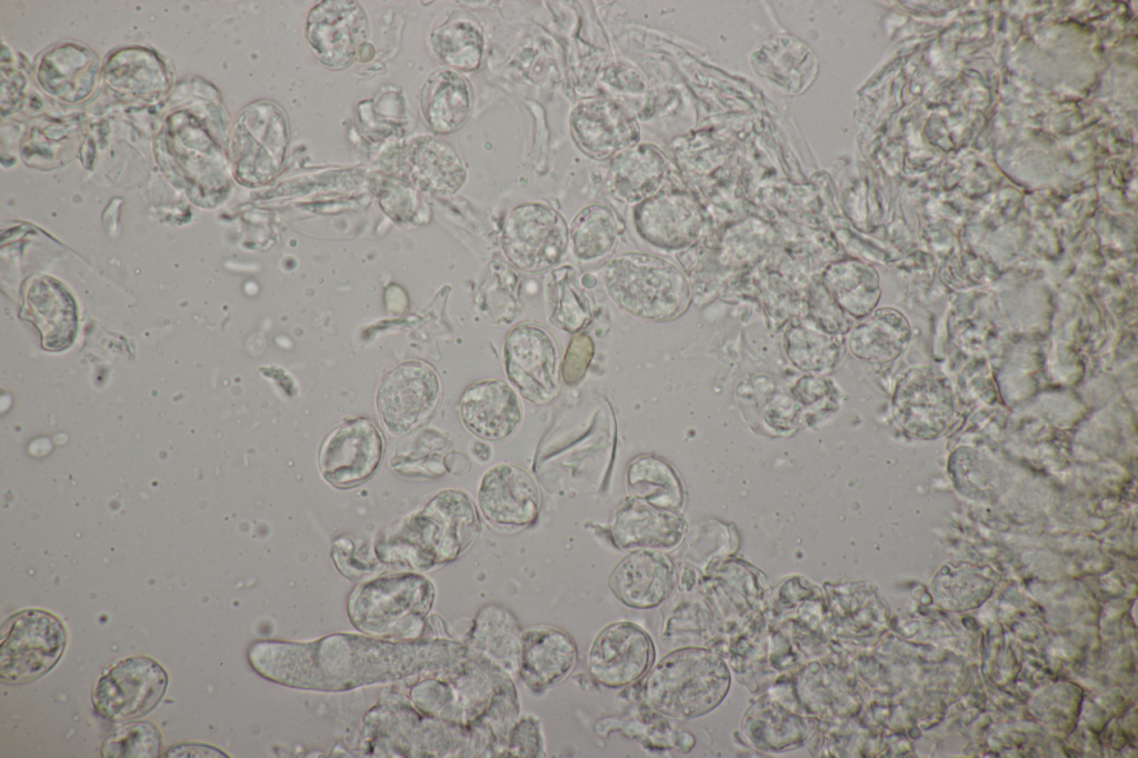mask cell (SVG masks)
<instances>
[{"label":"cell","instance_id":"9c48e42d","mask_svg":"<svg viewBox=\"0 0 1138 758\" xmlns=\"http://www.w3.org/2000/svg\"><path fill=\"white\" fill-rule=\"evenodd\" d=\"M505 369L509 381L531 403L553 400L560 390V349L555 336L535 322H521L506 336Z\"/></svg>","mask_w":1138,"mask_h":758},{"label":"cell","instance_id":"ba28073f","mask_svg":"<svg viewBox=\"0 0 1138 758\" xmlns=\"http://www.w3.org/2000/svg\"><path fill=\"white\" fill-rule=\"evenodd\" d=\"M167 686V671L157 660L144 655L129 656L99 677L92 690V704L108 720H133L158 706Z\"/></svg>","mask_w":1138,"mask_h":758},{"label":"cell","instance_id":"8992f818","mask_svg":"<svg viewBox=\"0 0 1138 758\" xmlns=\"http://www.w3.org/2000/svg\"><path fill=\"white\" fill-rule=\"evenodd\" d=\"M481 530L471 499L461 491L439 493L423 512L407 523L406 542L412 543L413 563L430 567L461 555Z\"/></svg>","mask_w":1138,"mask_h":758},{"label":"cell","instance_id":"cb8c5ba5","mask_svg":"<svg viewBox=\"0 0 1138 758\" xmlns=\"http://www.w3.org/2000/svg\"><path fill=\"white\" fill-rule=\"evenodd\" d=\"M522 629L513 614L498 604H489L477 614L470 630L469 650L511 678L518 675Z\"/></svg>","mask_w":1138,"mask_h":758},{"label":"cell","instance_id":"8fae6325","mask_svg":"<svg viewBox=\"0 0 1138 758\" xmlns=\"http://www.w3.org/2000/svg\"><path fill=\"white\" fill-rule=\"evenodd\" d=\"M440 395L436 371L427 363L408 361L389 371L377 397L380 418L393 435L407 433L435 410Z\"/></svg>","mask_w":1138,"mask_h":758},{"label":"cell","instance_id":"e575fe53","mask_svg":"<svg viewBox=\"0 0 1138 758\" xmlns=\"http://www.w3.org/2000/svg\"><path fill=\"white\" fill-rule=\"evenodd\" d=\"M162 750L158 727L149 720L131 721L114 728L100 748L106 758H156Z\"/></svg>","mask_w":1138,"mask_h":758},{"label":"cell","instance_id":"836d02e7","mask_svg":"<svg viewBox=\"0 0 1138 758\" xmlns=\"http://www.w3.org/2000/svg\"><path fill=\"white\" fill-rule=\"evenodd\" d=\"M576 270L565 265L550 270L546 279L548 319L567 332L580 331L591 319V303Z\"/></svg>","mask_w":1138,"mask_h":758},{"label":"cell","instance_id":"7402d4cb","mask_svg":"<svg viewBox=\"0 0 1138 758\" xmlns=\"http://www.w3.org/2000/svg\"><path fill=\"white\" fill-rule=\"evenodd\" d=\"M249 112V153L243 178L260 184L272 179L282 167L289 142L288 126L282 110L271 102L258 103Z\"/></svg>","mask_w":1138,"mask_h":758},{"label":"cell","instance_id":"1f68e13d","mask_svg":"<svg viewBox=\"0 0 1138 758\" xmlns=\"http://www.w3.org/2000/svg\"><path fill=\"white\" fill-rule=\"evenodd\" d=\"M841 336L823 331L810 318L796 317L785 332V349L800 370L827 373L838 363Z\"/></svg>","mask_w":1138,"mask_h":758},{"label":"cell","instance_id":"603a6c76","mask_svg":"<svg viewBox=\"0 0 1138 758\" xmlns=\"http://www.w3.org/2000/svg\"><path fill=\"white\" fill-rule=\"evenodd\" d=\"M26 300L27 319L39 329L43 348H68L77 332V311L63 286L49 277L36 278L29 285Z\"/></svg>","mask_w":1138,"mask_h":758},{"label":"cell","instance_id":"9a60e30c","mask_svg":"<svg viewBox=\"0 0 1138 758\" xmlns=\"http://www.w3.org/2000/svg\"><path fill=\"white\" fill-rule=\"evenodd\" d=\"M479 506L485 518L500 529H519L535 521L540 509L537 482L521 467L498 463L482 477Z\"/></svg>","mask_w":1138,"mask_h":758},{"label":"cell","instance_id":"6da1fadb","mask_svg":"<svg viewBox=\"0 0 1138 758\" xmlns=\"http://www.w3.org/2000/svg\"><path fill=\"white\" fill-rule=\"evenodd\" d=\"M466 656V646L448 640L390 642L352 635L303 644L257 641L248 651L251 667L262 677L326 691L395 680L426 668L448 674Z\"/></svg>","mask_w":1138,"mask_h":758},{"label":"cell","instance_id":"3957f363","mask_svg":"<svg viewBox=\"0 0 1138 758\" xmlns=\"http://www.w3.org/2000/svg\"><path fill=\"white\" fill-rule=\"evenodd\" d=\"M602 282L619 308L643 320H672L691 301L685 273L673 263L645 252H623L608 260Z\"/></svg>","mask_w":1138,"mask_h":758},{"label":"cell","instance_id":"5b68a950","mask_svg":"<svg viewBox=\"0 0 1138 758\" xmlns=\"http://www.w3.org/2000/svg\"><path fill=\"white\" fill-rule=\"evenodd\" d=\"M67 630L53 614L23 609L11 615L0 632V678L10 685L39 679L60 660Z\"/></svg>","mask_w":1138,"mask_h":758},{"label":"cell","instance_id":"8d00e7d4","mask_svg":"<svg viewBox=\"0 0 1138 758\" xmlns=\"http://www.w3.org/2000/svg\"><path fill=\"white\" fill-rule=\"evenodd\" d=\"M543 755L538 720L532 716L518 719L510 731L503 757L536 758Z\"/></svg>","mask_w":1138,"mask_h":758},{"label":"cell","instance_id":"d4e9b609","mask_svg":"<svg viewBox=\"0 0 1138 758\" xmlns=\"http://www.w3.org/2000/svg\"><path fill=\"white\" fill-rule=\"evenodd\" d=\"M663 177L665 161L659 151L637 143L612 157L606 188L615 199L638 205L658 192Z\"/></svg>","mask_w":1138,"mask_h":758},{"label":"cell","instance_id":"f35d334b","mask_svg":"<svg viewBox=\"0 0 1138 758\" xmlns=\"http://www.w3.org/2000/svg\"><path fill=\"white\" fill-rule=\"evenodd\" d=\"M602 80L609 87L620 91L641 92L645 89L641 74L633 68L621 64L607 67Z\"/></svg>","mask_w":1138,"mask_h":758},{"label":"cell","instance_id":"484cf974","mask_svg":"<svg viewBox=\"0 0 1138 758\" xmlns=\"http://www.w3.org/2000/svg\"><path fill=\"white\" fill-rule=\"evenodd\" d=\"M851 353L860 360L884 363L900 356L910 340L906 317L894 308H876L856 320L847 332Z\"/></svg>","mask_w":1138,"mask_h":758},{"label":"cell","instance_id":"d590c367","mask_svg":"<svg viewBox=\"0 0 1138 758\" xmlns=\"http://www.w3.org/2000/svg\"><path fill=\"white\" fill-rule=\"evenodd\" d=\"M823 331L843 336L856 320L846 313L828 292L820 276L815 277L807 293V315Z\"/></svg>","mask_w":1138,"mask_h":758},{"label":"cell","instance_id":"4316f807","mask_svg":"<svg viewBox=\"0 0 1138 758\" xmlns=\"http://www.w3.org/2000/svg\"><path fill=\"white\" fill-rule=\"evenodd\" d=\"M472 89L457 71L441 69L429 76L420 106L427 124L438 133H450L467 121L472 109Z\"/></svg>","mask_w":1138,"mask_h":758},{"label":"cell","instance_id":"44dd1931","mask_svg":"<svg viewBox=\"0 0 1138 758\" xmlns=\"http://www.w3.org/2000/svg\"><path fill=\"white\" fill-rule=\"evenodd\" d=\"M632 216L638 235L658 248H682L697 232L696 206L680 192H657L636 205Z\"/></svg>","mask_w":1138,"mask_h":758},{"label":"cell","instance_id":"83f0119b","mask_svg":"<svg viewBox=\"0 0 1138 758\" xmlns=\"http://www.w3.org/2000/svg\"><path fill=\"white\" fill-rule=\"evenodd\" d=\"M405 153L409 174L425 189L452 195L466 181L467 171L462 159L445 141L432 137L417 138Z\"/></svg>","mask_w":1138,"mask_h":758},{"label":"cell","instance_id":"f546056e","mask_svg":"<svg viewBox=\"0 0 1138 758\" xmlns=\"http://www.w3.org/2000/svg\"><path fill=\"white\" fill-rule=\"evenodd\" d=\"M623 222L608 206L592 203L583 207L572 219L569 243L575 257L595 262L610 256L623 231Z\"/></svg>","mask_w":1138,"mask_h":758},{"label":"cell","instance_id":"d6986e66","mask_svg":"<svg viewBox=\"0 0 1138 758\" xmlns=\"http://www.w3.org/2000/svg\"><path fill=\"white\" fill-rule=\"evenodd\" d=\"M465 426L477 437L498 441L510 437L522 419L521 401L505 380L492 379L469 386L460 400Z\"/></svg>","mask_w":1138,"mask_h":758},{"label":"cell","instance_id":"d6a6232c","mask_svg":"<svg viewBox=\"0 0 1138 758\" xmlns=\"http://www.w3.org/2000/svg\"><path fill=\"white\" fill-rule=\"evenodd\" d=\"M626 483L630 497L658 508L673 511L682 503L683 491L678 476L658 457L635 458L627 468Z\"/></svg>","mask_w":1138,"mask_h":758},{"label":"cell","instance_id":"2e32d148","mask_svg":"<svg viewBox=\"0 0 1138 758\" xmlns=\"http://www.w3.org/2000/svg\"><path fill=\"white\" fill-rule=\"evenodd\" d=\"M609 587L626 606L651 609L673 591L677 570L672 559L657 549H636L612 569Z\"/></svg>","mask_w":1138,"mask_h":758},{"label":"cell","instance_id":"7a4b0ae2","mask_svg":"<svg viewBox=\"0 0 1138 758\" xmlns=\"http://www.w3.org/2000/svg\"><path fill=\"white\" fill-rule=\"evenodd\" d=\"M730 675L712 652L695 647L665 656L645 675L640 694L647 707L676 719L702 716L725 698Z\"/></svg>","mask_w":1138,"mask_h":758},{"label":"cell","instance_id":"5bb4252c","mask_svg":"<svg viewBox=\"0 0 1138 758\" xmlns=\"http://www.w3.org/2000/svg\"><path fill=\"white\" fill-rule=\"evenodd\" d=\"M570 132L587 156L602 160L639 143L635 116L621 103L590 98L577 103L570 114Z\"/></svg>","mask_w":1138,"mask_h":758},{"label":"cell","instance_id":"ac0fdd59","mask_svg":"<svg viewBox=\"0 0 1138 758\" xmlns=\"http://www.w3.org/2000/svg\"><path fill=\"white\" fill-rule=\"evenodd\" d=\"M578 658L576 642L565 630L536 625L522 630L518 676L533 691L563 680Z\"/></svg>","mask_w":1138,"mask_h":758},{"label":"cell","instance_id":"277c9868","mask_svg":"<svg viewBox=\"0 0 1138 758\" xmlns=\"http://www.w3.org/2000/svg\"><path fill=\"white\" fill-rule=\"evenodd\" d=\"M433 600L426 578L400 574L372 580L355 591L350 620L360 630L388 638H417Z\"/></svg>","mask_w":1138,"mask_h":758},{"label":"cell","instance_id":"74e56055","mask_svg":"<svg viewBox=\"0 0 1138 758\" xmlns=\"http://www.w3.org/2000/svg\"><path fill=\"white\" fill-rule=\"evenodd\" d=\"M592 339L586 333L572 337L561 365V375L569 385L577 383L586 373L593 357Z\"/></svg>","mask_w":1138,"mask_h":758},{"label":"cell","instance_id":"52a82bcc","mask_svg":"<svg viewBox=\"0 0 1138 758\" xmlns=\"http://www.w3.org/2000/svg\"><path fill=\"white\" fill-rule=\"evenodd\" d=\"M500 245L513 267L539 273L555 269L562 260L569 245V228L551 206L528 201L506 215Z\"/></svg>","mask_w":1138,"mask_h":758},{"label":"cell","instance_id":"60d3db41","mask_svg":"<svg viewBox=\"0 0 1138 758\" xmlns=\"http://www.w3.org/2000/svg\"><path fill=\"white\" fill-rule=\"evenodd\" d=\"M472 450L481 461H487L490 458V447L485 443H476Z\"/></svg>","mask_w":1138,"mask_h":758},{"label":"cell","instance_id":"ffe728a7","mask_svg":"<svg viewBox=\"0 0 1138 758\" xmlns=\"http://www.w3.org/2000/svg\"><path fill=\"white\" fill-rule=\"evenodd\" d=\"M615 542L622 549H671L680 543L686 522L672 510L629 497L616 510L611 521Z\"/></svg>","mask_w":1138,"mask_h":758},{"label":"cell","instance_id":"4dcf8cb0","mask_svg":"<svg viewBox=\"0 0 1138 758\" xmlns=\"http://www.w3.org/2000/svg\"><path fill=\"white\" fill-rule=\"evenodd\" d=\"M430 48L445 66L455 71L479 69L485 40L478 23L465 14H452L430 33Z\"/></svg>","mask_w":1138,"mask_h":758},{"label":"cell","instance_id":"4fadbf2b","mask_svg":"<svg viewBox=\"0 0 1138 758\" xmlns=\"http://www.w3.org/2000/svg\"><path fill=\"white\" fill-rule=\"evenodd\" d=\"M382 451V437L372 422L367 419L350 420L323 440L319 468L329 483L340 488L352 487L373 473Z\"/></svg>","mask_w":1138,"mask_h":758},{"label":"cell","instance_id":"7c38bea8","mask_svg":"<svg viewBox=\"0 0 1138 758\" xmlns=\"http://www.w3.org/2000/svg\"><path fill=\"white\" fill-rule=\"evenodd\" d=\"M368 37V18L356 1H322L309 13L307 42L318 61L327 68H348L360 56Z\"/></svg>","mask_w":1138,"mask_h":758},{"label":"cell","instance_id":"e0dca14e","mask_svg":"<svg viewBox=\"0 0 1138 758\" xmlns=\"http://www.w3.org/2000/svg\"><path fill=\"white\" fill-rule=\"evenodd\" d=\"M897 407L902 428L915 438L930 440L950 425L951 389L937 372L917 370L902 383Z\"/></svg>","mask_w":1138,"mask_h":758},{"label":"cell","instance_id":"f1b7e54d","mask_svg":"<svg viewBox=\"0 0 1138 758\" xmlns=\"http://www.w3.org/2000/svg\"><path fill=\"white\" fill-rule=\"evenodd\" d=\"M820 279L841 309L855 320L875 310L880 299L878 273L861 261L833 262L823 270Z\"/></svg>","mask_w":1138,"mask_h":758},{"label":"cell","instance_id":"ab89813d","mask_svg":"<svg viewBox=\"0 0 1138 758\" xmlns=\"http://www.w3.org/2000/svg\"><path fill=\"white\" fill-rule=\"evenodd\" d=\"M164 757H227L221 750L199 742H182L167 750Z\"/></svg>","mask_w":1138,"mask_h":758},{"label":"cell","instance_id":"30bf717a","mask_svg":"<svg viewBox=\"0 0 1138 758\" xmlns=\"http://www.w3.org/2000/svg\"><path fill=\"white\" fill-rule=\"evenodd\" d=\"M653 660L655 647L650 636L630 621L606 626L595 638L587 656L592 679L613 689L645 677Z\"/></svg>","mask_w":1138,"mask_h":758}]
</instances>
